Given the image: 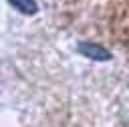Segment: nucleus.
Segmentation results:
<instances>
[{"label": "nucleus", "instance_id": "nucleus-1", "mask_svg": "<svg viewBox=\"0 0 129 127\" xmlns=\"http://www.w3.org/2000/svg\"><path fill=\"white\" fill-rule=\"evenodd\" d=\"M77 50L83 54V56H87V58H91V60H97V62H103V60H109L113 54L103 46V44H97V42H79L77 44Z\"/></svg>", "mask_w": 129, "mask_h": 127}, {"label": "nucleus", "instance_id": "nucleus-2", "mask_svg": "<svg viewBox=\"0 0 129 127\" xmlns=\"http://www.w3.org/2000/svg\"><path fill=\"white\" fill-rule=\"evenodd\" d=\"M8 4L18 10L20 14H26V16H34L38 12V4L36 0H8Z\"/></svg>", "mask_w": 129, "mask_h": 127}]
</instances>
